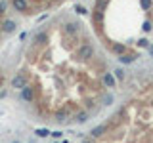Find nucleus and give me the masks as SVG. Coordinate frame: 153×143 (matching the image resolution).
I'll list each match as a JSON object with an SVG mask.
<instances>
[{"mask_svg":"<svg viewBox=\"0 0 153 143\" xmlns=\"http://www.w3.org/2000/svg\"><path fill=\"white\" fill-rule=\"evenodd\" d=\"M94 54H96V50H94L92 44H82V46H79V50H76L79 61H90L94 57Z\"/></svg>","mask_w":153,"mask_h":143,"instance_id":"1","label":"nucleus"},{"mask_svg":"<svg viewBox=\"0 0 153 143\" xmlns=\"http://www.w3.org/2000/svg\"><path fill=\"white\" fill-rule=\"evenodd\" d=\"M29 84V76H27V73H16V76L12 78V88L13 90H19L21 92L23 88Z\"/></svg>","mask_w":153,"mask_h":143,"instance_id":"2","label":"nucleus"},{"mask_svg":"<svg viewBox=\"0 0 153 143\" xmlns=\"http://www.w3.org/2000/svg\"><path fill=\"white\" fill-rule=\"evenodd\" d=\"M79 31H80V23H76V21H69L63 25V35L67 36H76Z\"/></svg>","mask_w":153,"mask_h":143,"instance_id":"3","label":"nucleus"},{"mask_svg":"<svg viewBox=\"0 0 153 143\" xmlns=\"http://www.w3.org/2000/svg\"><path fill=\"white\" fill-rule=\"evenodd\" d=\"M111 52L121 57L124 54H128V48H126V44H123V42H111Z\"/></svg>","mask_w":153,"mask_h":143,"instance_id":"4","label":"nucleus"},{"mask_svg":"<svg viewBox=\"0 0 153 143\" xmlns=\"http://www.w3.org/2000/svg\"><path fill=\"white\" fill-rule=\"evenodd\" d=\"M12 6H13L16 12L25 13L27 10H29V2H27V0H12Z\"/></svg>","mask_w":153,"mask_h":143,"instance_id":"5","label":"nucleus"},{"mask_svg":"<svg viewBox=\"0 0 153 143\" xmlns=\"http://www.w3.org/2000/svg\"><path fill=\"white\" fill-rule=\"evenodd\" d=\"M136 57H140V55H136V54H124V55L119 57V61H121L123 65H130V63L136 61Z\"/></svg>","mask_w":153,"mask_h":143,"instance_id":"6","label":"nucleus"},{"mask_svg":"<svg viewBox=\"0 0 153 143\" xmlns=\"http://www.w3.org/2000/svg\"><path fill=\"white\" fill-rule=\"evenodd\" d=\"M2 32H13L16 31V21H12V19H6V21L2 23Z\"/></svg>","mask_w":153,"mask_h":143,"instance_id":"7","label":"nucleus"},{"mask_svg":"<svg viewBox=\"0 0 153 143\" xmlns=\"http://www.w3.org/2000/svg\"><path fill=\"white\" fill-rule=\"evenodd\" d=\"M46 40H48V35H46V32H38L33 42H35V46H44Z\"/></svg>","mask_w":153,"mask_h":143,"instance_id":"8","label":"nucleus"},{"mask_svg":"<svg viewBox=\"0 0 153 143\" xmlns=\"http://www.w3.org/2000/svg\"><path fill=\"white\" fill-rule=\"evenodd\" d=\"M94 23H96V25H102V23H103V12L94 10Z\"/></svg>","mask_w":153,"mask_h":143,"instance_id":"9","label":"nucleus"},{"mask_svg":"<svg viewBox=\"0 0 153 143\" xmlns=\"http://www.w3.org/2000/svg\"><path fill=\"white\" fill-rule=\"evenodd\" d=\"M113 73H115V78H117V80H124V78H126V73H124V69H123V67L115 69Z\"/></svg>","mask_w":153,"mask_h":143,"instance_id":"10","label":"nucleus"},{"mask_svg":"<svg viewBox=\"0 0 153 143\" xmlns=\"http://www.w3.org/2000/svg\"><path fill=\"white\" fill-rule=\"evenodd\" d=\"M105 8H107V0H98L94 10H98V12H103V13H105Z\"/></svg>","mask_w":153,"mask_h":143,"instance_id":"11","label":"nucleus"},{"mask_svg":"<svg viewBox=\"0 0 153 143\" xmlns=\"http://www.w3.org/2000/svg\"><path fill=\"white\" fill-rule=\"evenodd\" d=\"M138 46L140 48H147V50H149V40H146V38H140V40H138Z\"/></svg>","mask_w":153,"mask_h":143,"instance_id":"12","label":"nucleus"},{"mask_svg":"<svg viewBox=\"0 0 153 143\" xmlns=\"http://www.w3.org/2000/svg\"><path fill=\"white\" fill-rule=\"evenodd\" d=\"M151 0H140V6H142V10H149L151 8Z\"/></svg>","mask_w":153,"mask_h":143,"instance_id":"13","label":"nucleus"},{"mask_svg":"<svg viewBox=\"0 0 153 143\" xmlns=\"http://www.w3.org/2000/svg\"><path fill=\"white\" fill-rule=\"evenodd\" d=\"M48 133H50V132H48L46 128H40V130H36V136H40V137H44V136H48Z\"/></svg>","mask_w":153,"mask_h":143,"instance_id":"14","label":"nucleus"},{"mask_svg":"<svg viewBox=\"0 0 153 143\" xmlns=\"http://www.w3.org/2000/svg\"><path fill=\"white\" fill-rule=\"evenodd\" d=\"M151 29H153L151 27V21H146V23H143V31H146V32H149Z\"/></svg>","mask_w":153,"mask_h":143,"instance_id":"15","label":"nucleus"},{"mask_svg":"<svg viewBox=\"0 0 153 143\" xmlns=\"http://www.w3.org/2000/svg\"><path fill=\"white\" fill-rule=\"evenodd\" d=\"M75 12H76V13H80V15H84V13H86V10H84L82 6H76V10H75Z\"/></svg>","mask_w":153,"mask_h":143,"instance_id":"16","label":"nucleus"},{"mask_svg":"<svg viewBox=\"0 0 153 143\" xmlns=\"http://www.w3.org/2000/svg\"><path fill=\"white\" fill-rule=\"evenodd\" d=\"M6 12V2H0V13Z\"/></svg>","mask_w":153,"mask_h":143,"instance_id":"17","label":"nucleus"},{"mask_svg":"<svg viewBox=\"0 0 153 143\" xmlns=\"http://www.w3.org/2000/svg\"><path fill=\"white\" fill-rule=\"evenodd\" d=\"M149 54H151V55H153V46H149Z\"/></svg>","mask_w":153,"mask_h":143,"instance_id":"18","label":"nucleus"},{"mask_svg":"<svg viewBox=\"0 0 153 143\" xmlns=\"http://www.w3.org/2000/svg\"><path fill=\"white\" fill-rule=\"evenodd\" d=\"M0 86H2V80H0Z\"/></svg>","mask_w":153,"mask_h":143,"instance_id":"19","label":"nucleus"}]
</instances>
